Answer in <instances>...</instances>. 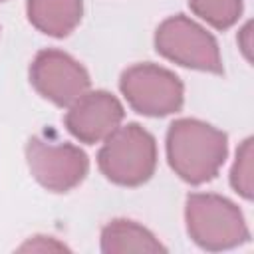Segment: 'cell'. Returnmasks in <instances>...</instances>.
<instances>
[{
  "label": "cell",
  "mask_w": 254,
  "mask_h": 254,
  "mask_svg": "<svg viewBox=\"0 0 254 254\" xmlns=\"http://www.w3.org/2000/svg\"><path fill=\"white\" fill-rule=\"evenodd\" d=\"M26 163L34 181L50 192H69L89 173V157L83 149L65 141L30 137L26 143Z\"/></svg>",
  "instance_id": "obj_6"
},
{
  "label": "cell",
  "mask_w": 254,
  "mask_h": 254,
  "mask_svg": "<svg viewBox=\"0 0 254 254\" xmlns=\"http://www.w3.org/2000/svg\"><path fill=\"white\" fill-rule=\"evenodd\" d=\"M254 141L252 137H246L238 149H236V157L230 169V187L234 189V192H238L244 200H252L254 196Z\"/></svg>",
  "instance_id": "obj_12"
},
{
  "label": "cell",
  "mask_w": 254,
  "mask_h": 254,
  "mask_svg": "<svg viewBox=\"0 0 254 254\" xmlns=\"http://www.w3.org/2000/svg\"><path fill=\"white\" fill-rule=\"evenodd\" d=\"M125 119L123 103L105 89H87L65 111L64 125L79 143H103Z\"/></svg>",
  "instance_id": "obj_8"
},
{
  "label": "cell",
  "mask_w": 254,
  "mask_h": 254,
  "mask_svg": "<svg viewBox=\"0 0 254 254\" xmlns=\"http://www.w3.org/2000/svg\"><path fill=\"white\" fill-rule=\"evenodd\" d=\"M28 75L38 95L58 107H69L91 85L89 71L73 56L58 48L40 50L30 64Z\"/></svg>",
  "instance_id": "obj_7"
},
{
  "label": "cell",
  "mask_w": 254,
  "mask_h": 254,
  "mask_svg": "<svg viewBox=\"0 0 254 254\" xmlns=\"http://www.w3.org/2000/svg\"><path fill=\"white\" fill-rule=\"evenodd\" d=\"M99 248L103 254L167 252V246L143 224L129 218H113L101 228Z\"/></svg>",
  "instance_id": "obj_10"
},
{
  "label": "cell",
  "mask_w": 254,
  "mask_h": 254,
  "mask_svg": "<svg viewBox=\"0 0 254 254\" xmlns=\"http://www.w3.org/2000/svg\"><path fill=\"white\" fill-rule=\"evenodd\" d=\"M119 91L133 111L145 117H167L183 109L185 85L181 77L151 62L133 64L119 75Z\"/></svg>",
  "instance_id": "obj_5"
},
{
  "label": "cell",
  "mask_w": 254,
  "mask_h": 254,
  "mask_svg": "<svg viewBox=\"0 0 254 254\" xmlns=\"http://www.w3.org/2000/svg\"><path fill=\"white\" fill-rule=\"evenodd\" d=\"M250 36H252V22H246L244 28L238 32V48L242 50V54H244V58L248 62L252 60V56H250V52H252V40H250Z\"/></svg>",
  "instance_id": "obj_14"
},
{
  "label": "cell",
  "mask_w": 254,
  "mask_h": 254,
  "mask_svg": "<svg viewBox=\"0 0 254 254\" xmlns=\"http://www.w3.org/2000/svg\"><path fill=\"white\" fill-rule=\"evenodd\" d=\"M0 2H6V0H0Z\"/></svg>",
  "instance_id": "obj_15"
},
{
  "label": "cell",
  "mask_w": 254,
  "mask_h": 254,
  "mask_svg": "<svg viewBox=\"0 0 254 254\" xmlns=\"http://www.w3.org/2000/svg\"><path fill=\"white\" fill-rule=\"evenodd\" d=\"M173 173L189 185L212 181L228 157V135L196 117L175 119L165 139Z\"/></svg>",
  "instance_id": "obj_1"
},
{
  "label": "cell",
  "mask_w": 254,
  "mask_h": 254,
  "mask_svg": "<svg viewBox=\"0 0 254 254\" xmlns=\"http://www.w3.org/2000/svg\"><path fill=\"white\" fill-rule=\"evenodd\" d=\"M189 8L194 16L204 20L208 26L224 32L240 20L244 12V2L242 0H189Z\"/></svg>",
  "instance_id": "obj_11"
},
{
  "label": "cell",
  "mask_w": 254,
  "mask_h": 254,
  "mask_svg": "<svg viewBox=\"0 0 254 254\" xmlns=\"http://www.w3.org/2000/svg\"><path fill=\"white\" fill-rule=\"evenodd\" d=\"M28 22L50 38L69 36L83 18V0H28Z\"/></svg>",
  "instance_id": "obj_9"
},
{
  "label": "cell",
  "mask_w": 254,
  "mask_h": 254,
  "mask_svg": "<svg viewBox=\"0 0 254 254\" xmlns=\"http://www.w3.org/2000/svg\"><path fill=\"white\" fill-rule=\"evenodd\" d=\"M157 141L139 123L119 125L97 151L101 175L119 187H141L157 171Z\"/></svg>",
  "instance_id": "obj_3"
},
{
  "label": "cell",
  "mask_w": 254,
  "mask_h": 254,
  "mask_svg": "<svg viewBox=\"0 0 254 254\" xmlns=\"http://www.w3.org/2000/svg\"><path fill=\"white\" fill-rule=\"evenodd\" d=\"M65 248H67L65 244L56 242L52 236H34L26 244H22L18 250H40V252H46V250H65Z\"/></svg>",
  "instance_id": "obj_13"
},
{
  "label": "cell",
  "mask_w": 254,
  "mask_h": 254,
  "mask_svg": "<svg viewBox=\"0 0 254 254\" xmlns=\"http://www.w3.org/2000/svg\"><path fill=\"white\" fill-rule=\"evenodd\" d=\"M189 238L202 250L220 252L250 240V228L236 202L216 192H190L185 200Z\"/></svg>",
  "instance_id": "obj_2"
},
{
  "label": "cell",
  "mask_w": 254,
  "mask_h": 254,
  "mask_svg": "<svg viewBox=\"0 0 254 254\" xmlns=\"http://www.w3.org/2000/svg\"><path fill=\"white\" fill-rule=\"evenodd\" d=\"M155 50L165 60L198 71L222 75V56L216 38L185 14L165 18L155 30Z\"/></svg>",
  "instance_id": "obj_4"
}]
</instances>
